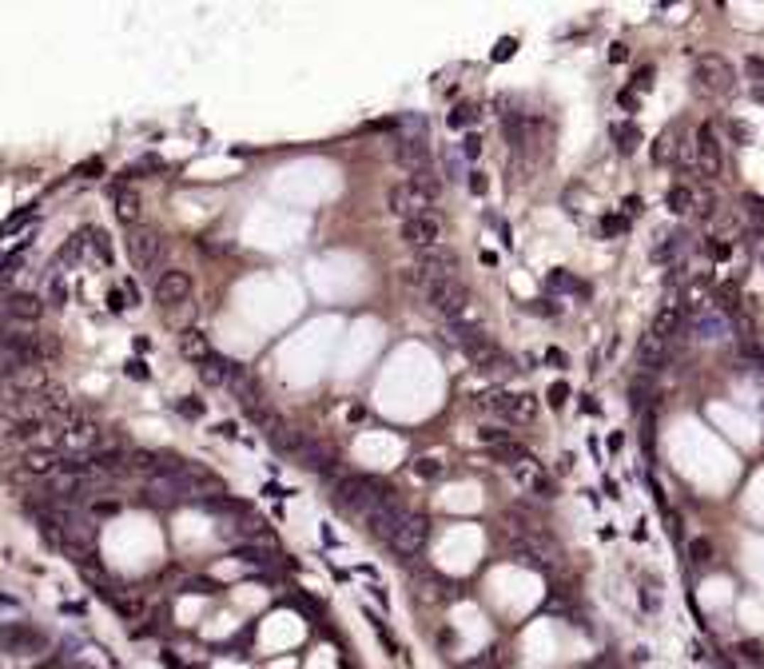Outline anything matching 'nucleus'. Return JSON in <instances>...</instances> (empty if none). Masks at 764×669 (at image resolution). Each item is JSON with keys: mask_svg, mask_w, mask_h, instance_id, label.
<instances>
[{"mask_svg": "<svg viewBox=\"0 0 764 669\" xmlns=\"http://www.w3.org/2000/svg\"><path fill=\"white\" fill-rule=\"evenodd\" d=\"M287 458H291L295 467L302 470H311V474H322V478H331L334 462H339V455H334L327 442H319V438H307V435H295L291 450H287Z\"/></svg>", "mask_w": 764, "mask_h": 669, "instance_id": "20e7f679", "label": "nucleus"}, {"mask_svg": "<svg viewBox=\"0 0 764 669\" xmlns=\"http://www.w3.org/2000/svg\"><path fill=\"white\" fill-rule=\"evenodd\" d=\"M677 327H684V311H677V307H661V315L653 319V327H649V331L661 334V339H669Z\"/></svg>", "mask_w": 764, "mask_h": 669, "instance_id": "c756f323", "label": "nucleus"}, {"mask_svg": "<svg viewBox=\"0 0 764 669\" xmlns=\"http://www.w3.org/2000/svg\"><path fill=\"white\" fill-rule=\"evenodd\" d=\"M693 160H697V168H701V172L709 175V180H713V175H721V168H724V152H721V136H716L713 124H701V128H697Z\"/></svg>", "mask_w": 764, "mask_h": 669, "instance_id": "1a4fd4ad", "label": "nucleus"}, {"mask_svg": "<svg viewBox=\"0 0 764 669\" xmlns=\"http://www.w3.org/2000/svg\"><path fill=\"white\" fill-rule=\"evenodd\" d=\"M219 589L223 586L215 578H191L187 586H183V594H219Z\"/></svg>", "mask_w": 764, "mask_h": 669, "instance_id": "ea45409f", "label": "nucleus"}, {"mask_svg": "<svg viewBox=\"0 0 764 669\" xmlns=\"http://www.w3.org/2000/svg\"><path fill=\"white\" fill-rule=\"evenodd\" d=\"M163 251H168V244H163L160 232H151V227H128V259L136 271H155V267L163 263Z\"/></svg>", "mask_w": 764, "mask_h": 669, "instance_id": "39448f33", "label": "nucleus"}, {"mask_svg": "<svg viewBox=\"0 0 764 669\" xmlns=\"http://www.w3.org/2000/svg\"><path fill=\"white\" fill-rule=\"evenodd\" d=\"M100 172H104V160H100V156H92V160L76 163V172H72V175H80V180H92V175H100Z\"/></svg>", "mask_w": 764, "mask_h": 669, "instance_id": "37998d69", "label": "nucleus"}, {"mask_svg": "<svg viewBox=\"0 0 764 669\" xmlns=\"http://www.w3.org/2000/svg\"><path fill=\"white\" fill-rule=\"evenodd\" d=\"M542 359H545V366H557V371H565V366H569V355H565L562 347H550Z\"/></svg>", "mask_w": 764, "mask_h": 669, "instance_id": "de8ad7c7", "label": "nucleus"}, {"mask_svg": "<svg viewBox=\"0 0 764 669\" xmlns=\"http://www.w3.org/2000/svg\"><path fill=\"white\" fill-rule=\"evenodd\" d=\"M609 60H613V64H625V60H629V44L617 40L613 48H609Z\"/></svg>", "mask_w": 764, "mask_h": 669, "instance_id": "5fc2aeb1", "label": "nucleus"}, {"mask_svg": "<svg viewBox=\"0 0 764 669\" xmlns=\"http://www.w3.org/2000/svg\"><path fill=\"white\" fill-rule=\"evenodd\" d=\"M446 124H450L454 132H462V128H474V124H478V104H454L450 116H446Z\"/></svg>", "mask_w": 764, "mask_h": 669, "instance_id": "2f4dec72", "label": "nucleus"}, {"mask_svg": "<svg viewBox=\"0 0 764 669\" xmlns=\"http://www.w3.org/2000/svg\"><path fill=\"white\" fill-rule=\"evenodd\" d=\"M422 303L430 307L442 323H474L478 327V307L474 295L462 279H438V283H422Z\"/></svg>", "mask_w": 764, "mask_h": 669, "instance_id": "f257e3e1", "label": "nucleus"}, {"mask_svg": "<svg viewBox=\"0 0 764 669\" xmlns=\"http://www.w3.org/2000/svg\"><path fill=\"white\" fill-rule=\"evenodd\" d=\"M709 255H713V259H724V255H728V244H709Z\"/></svg>", "mask_w": 764, "mask_h": 669, "instance_id": "052dcab7", "label": "nucleus"}, {"mask_svg": "<svg viewBox=\"0 0 764 669\" xmlns=\"http://www.w3.org/2000/svg\"><path fill=\"white\" fill-rule=\"evenodd\" d=\"M414 474H418V478H430V482H434V478L446 474V462H442V458H418V462H414Z\"/></svg>", "mask_w": 764, "mask_h": 669, "instance_id": "e433bc0d", "label": "nucleus"}, {"mask_svg": "<svg viewBox=\"0 0 764 669\" xmlns=\"http://www.w3.org/2000/svg\"><path fill=\"white\" fill-rule=\"evenodd\" d=\"M398 239L406 247H418V251H430V247H442V219L438 215H418V219H406L398 227Z\"/></svg>", "mask_w": 764, "mask_h": 669, "instance_id": "6e6552de", "label": "nucleus"}, {"mask_svg": "<svg viewBox=\"0 0 764 669\" xmlns=\"http://www.w3.org/2000/svg\"><path fill=\"white\" fill-rule=\"evenodd\" d=\"M545 287L557 291V295H565V299H589V295H594V287L585 283V279H577L573 271H565V267L545 271Z\"/></svg>", "mask_w": 764, "mask_h": 669, "instance_id": "2eb2a0df", "label": "nucleus"}, {"mask_svg": "<svg viewBox=\"0 0 764 669\" xmlns=\"http://www.w3.org/2000/svg\"><path fill=\"white\" fill-rule=\"evenodd\" d=\"M84 239H88L92 255H96L104 267L116 263V251H111V239H108V232H104V227H84Z\"/></svg>", "mask_w": 764, "mask_h": 669, "instance_id": "c85d7f7f", "label": "nucleus"}, {"mask_svg": "<svg viewBox=\"0 0 764 669\" xmlns=\"http://www.w3.org/2000/svg\"><path fill=\"white\" fill-rule=\"evenodd\" d=\"M684 331L693 334L697 343H724V339H733V319L716 303H697L684 315Z\"/></svg>", "mask_w": 764, "mask_h": 669, "instance_id": "7ed1b4c3", "label": "nucleus"}, {"mask_svg": "<svg viewBox=\"0 0 764 669\" xmlns=\"http://www.w3.org/2000/svg\"><path fill=\"white\" fill-rule=\"evenodd\" d=\"M60 462H64V455L52 450V446H32L24 455V470L28 474H60Z\"/></svg>", "mask_w": 764, "mask_h": 669, "instance_id": "aec40b11", "label": "nucleus"}, {"mask_svg": "<svg viewBox=\"0 0 764 669\" xmlns=\"http://www.w3.org/2000/svg\"><path fill=\"white\" fill-rule=\"evenodd\" d=\"M466 187H470V195H486L490 192V180H486V172H470L466 175Z\"/></svg>", "mask_w": 764, "mask_h": 669, "instance_id": "a18cd8bd", "label": "nucleus"}, {"mask_svg": "<svg viewBox=\"0 0 764 669\" xmlns=\"http://www.w3.org/2000/svg\"><path fill=\"white\" fill-rule=\"evenodd\" d=\"M525 311H530V315H542V319H550V315H562V307H553L550 299H533V303H525Z\"/></svg>", "mask_w": 764, "mask_h": 669, "instance_id": "49530a36", "label": "nucleus"}, {"mask_svg": "<svg viewBox=\"0 0 764 669\" xmlns=\"http://www.w3.org/2000/svg\"><path fill=\"white\" fill-rule=\"evenodd\" d=\"M689 558H693L697 566L713 562V542H709V538H693V542H689Z\"/></svg>", "mask_w": 764, "mask_h": 669, "instance_id": "4c0bfd02", "label": "nucleus"}, {"mask_svg": "<svg viewBox=\"0 0 764 669\" xmlns=\"http://www.w3.org/2000/svg\"><path fill=\"white\" fill-rule=\"evenodd\" d=\"M665 203H669V212H673V215H689V212H693V203H697V195H693V187L677 183V187H669Z\"/></svg>", "mask_w": 764, "mask_h": 669, "instance_id": "7c9ffc66", "label": "nucleus"}, {"mask_svg": "<svg viewBox=\"0 0 764 669\" xmlns=\"http://www.w3.org/2000/svg\"><path fill=\"white\" fill-rule=\"evenodd\" d=\"M0 614H21V602H16V598H4V594H0Z\"/></svg>", "mask_w": 764, "mask_h": 669, "instance_id": "13d9d810", "label": "nucleus"}, {"mask_svg": "<svg viewBox=\"0 0 764 669\" xmlns=\"http://www.w3.org/2000/svg\"><path fill=\"white\" fill-rule=\"evenodd\" d=\"M653 80H657L653 68H637V72H633V84H629V92H649V88H653Z\"/></svg>", "mask_w": 764, "mask_h": 669, "instance_id": "79ce46f5", "label": "nucleus"}, {"mask_svg": "<svg viewBox=\"0 0 764 669\" xmlns=\"http://www.w3.org/2000/svg\"><path fill=\"white\" fill-rule=\"evenodd\" d=\"M391 128H398V140H430V124L418 111H403L398 120H391Z\"/></svg>", "mask_w": 764, "mask_h": 669, "instance_id": "5701e85b", "label": "nucleus"}, {"mask_svg": "<svg viewBox=\"0 0 764 669\" xmlns=\"http://www.w3.org/2000/svg\"><path fill=\"white\" fill-rule=\"evenodd\" d=\"M219 435L223 438H235V423H219Z\"/></svg>", "mask_w": 764, "mask_h": 669, "instance_id": "0e129e2a", "label": "nucleus"}, {"mask_svg": "<svg viewBox=\"0 0 764 669\" xmlns=\"http://www.w3.org/2000/svg\"><path fill=\"white\" fill-rule=\"evenodd\" d=\"M716 307H721L724 315L736 311V287H733V283H721V287H716Z\"/></svg>", "mask_w": 764, "mask_h": 669, "instance_id": "58836bf2", "label": "nucleus"}, {"mask_svg": "<svg viewBox=\"0 0 764 669\" xmlns=\"http://www.w3.org/2000/svg\"><path fill=\"white\" fill-rule=\"evenodd\" d=\"M486 406L493 415H506V418H533V410H537L530 395H513V391H490Z\"/></svg>", "mask_w": 764, "mask_h": 669, "instance_id": "4468645a", "label": "nucleus"}, {"mask_svg": "<svg viewBox=\"0 0 764 669\" xmlns=\"http://www.w3.org/2000/svg\"><path fill=\"white\" fill-rule=\"evenodd\" d=\"M637 363H641L645 371H661V366L669 363V339L649 331L641 343H637Z\"/></svg>", "mask_w": 764, "mask_h": 669, "instance_id": "a211bd4d", "label": "nucleus"}, {"mask_svg": "<svg viewBox=\"0 0 764 669\" xmlns=\"http://www.w3.org/2000/svg\"><path fill=\"white\" fill-rule=\"evenodd\" d=\"M621 442H625V438L613 430V435H609V442H605V446H609V455H617V450H621Z\"/></svg>", "mask_w": 764, "mask_h": 669, "instance_id": "e2e57ef3", "label": "nucleus"}, {"mask_svg": "<svg viewBox=\"0 0 764 669\" xmlns=\"http://www.w3.org/2000/svg\"><path fill=\"white\" fill-rule=\"evenodd\" d=\"M191 299V275L180 271V267H171L155 279V303L160 307H180Z\"/></svg>", "mask_w": 764, "mask_h": 669, "instance_id": "f8f14e48", "label": "nucleus"}, {"mask_svg": "<svg viewBox=\"0 0 764 669\" xmlns=\"http://www.w3.org/2000/svg\"><path fill=\"white\" fill-rule=\"evenodd\" d=\"M366 621H371V626H374V633L382 638V646H386V653H391V658H398V653H403V646H398V641L391 638V629H386V621H382V618H374V614H366Z\"/></svg>", "mask_w": 764, "mask_h": 669, "instance_id": "f704fd0d", "label": "nucleus"}, {"mask_svg": "<svg viewBox=\"0 0 764 669\" xmlns=\"http://www.w3.org/2000/svg\"><path fill=\"white\" fill-rule=\"evenodd\" d=\"M478 438H482L486 446H498V442H510V435H506V430H493V426H482V430H478Z\"/></svg>", "mask_w": 764, "mask_h": 669, "instance_id": "09e8293b", "label": "nucleus"}, {"mask_svg": "<svg viewBox=\"0 0 764 669\" xmlns=\"http://www.w3.org/2000/svg\"><path fill=\"white\" fill-rule=\"evenodd\" d=\"M48 646L40 629L32 626H4L0 629V649H9V653H36V649Z\"/></svg>", "mask_w": 764, "mask_h": 669, "instance_id": "ddd939ff", "label": "nucleus"}, {"mask_svg": "<svg viewBox=\"0 0 764 669\" xmlns=\"http://www.w3.org/2000/svg\"><path fill=\"white\" fill-rule=\"evenodd\" d=\"M693 80H697V88L709 92V96H733L736 92V72L721 52H701V56H697Z\"/></svg>", "mask_w": 764, "mask_h": 669, "instance_id": "f03ea898", "label": "nucleus"}, {"mask_svg": "<svg viewBox=\"0 0 764 669\" xmlns=\"http://www.w3.org/2000/svg\"><path fill=\"white\" fill-rule=\"evenodd\" d=\"M641 212V200H637V195H629V200H625V215H637Z\"/></svg>", "mask_w": 764, "mask_h": 669, "instance_id": "680f3d73", "label": "nucleus"}, {"mask_svg": "<svg viewBox=\"0 0 764 669\" xmlns=\"http://www.w3.org/2000/svg\"><path fill=\"white\" fill-rule=\"evenodd\" d=\"M430 195L422 192V187H414L410 180L403 183H391V192H386V212L394 215V219H418V215H430Z\"/></svg>", "mask_w": 764, "mask_h": 669, "instance_id": "0eeeda50", "label": "nucleus"}, {"mask_svg": "<svg viewBox=\"0 0 764 669\" xmlns=\"http://www.w3.org/2000/svg\"><path fill=\"white\" fill-rule=\"evenodd\" d=\"M235 558H239L243 566H263L271 570L279 558H275V546H259V542H247V546H235Z\"/></svg>", "mask_w": 764, "mask_h": 669, "instance_id": "cd10ccee", "label": "nucleus"}, {"mask_svg": "<svg viewBox=\"0 0 764 669\" xmlns=\"http://www.w3.org/2000/svg\"><path fill=\"white\" fill-rule=\"evenodd\" d=\"M4 315L9 319H21V323H36L44 315V299L40 295H28V291H12L4 299Z\"/></svg>", "mask_w": 764, "mask_h": 669, "instance_id": "dca6fc26", "label": "nucleus"}, {"mask_svg": "<svg viewBox=\"0 0 764 669\" xmlns=\"http://www.w3.org/2000/svg\"><path fill=\"white\" fill-rule=\"evenodd\" d=\"M391 156L398 168H406L410 175L426 172V168H434V156H430V140H394L391 143Z\"/></svg>", "mask_w": 764, "mask_h": 669, "instance_id": "9b49d317", "label": "nucleus"}, {"mask_svg": "<svg viewBox=\"0 0 764 669\" xmlns=\"http://www.w3.org/2000/svg\"><path fill=\"white\" fill-rule=\"evenodd\" d=\"M466 156H462V143H446L442 148V180L450 183H462L466 180Z\"/></svg>", "mask_w": 764, "mask_h": 669, "instance_id": "a878e982", "label": "nucleus"}, {"mask_svg": "<svg viewBox=\"0 0 764 669\" xmlns=\"http://www.w3.org/2000/svg\"><path fill=\"white\" fill-rule=\"evenodd\" d=\"M108 307H111V311H124V307H131V303H128V291H108Z\"/></svg>", "mask_w": 764, "mask_h": 669, "instance_id": "6e6d98bb", "label": "nucleus"}, {"mask_svg": "<svg viewBox=\"0 0 764 669\" xmlns=\"http://www.w3.org/2000/svg\"><path fill=\"white\" fill-rule=\"evenodd\" d=\"M111 207H116V215H120V223H128V227H140V215H143V200L140 192H131V187H111Z\"/></svg>", "mask_w": 764, "mask_h": 669, "instance_id": "f3484780", "label": "nucleus"}, {"mask_svg": "<svg viewBox=\"0 0 764 669\" xmlns=\"http://www.w3.org/2000/svg\"><path fill=\"white\" fill-rule=\"evenodd\" d=\"M64 299H68V287H64V283H60V275H52V303L60 307V303H64Z\"/></svg>", "mask_w": 764, "mask_h": 669, "instance_id": "864d4df0", "label": "nucleus"}, {"mask_svg": "<svg viewBox=\"0 0 764 669\" xmlns=\"http://www.w3.org/2000/svg\"><path fill=\"white\" fill-rule=\"evenodd\" d=\"M462 156H466V160H478V156H482V136H478V132H466Z\"/></svg>", "mask_w": 764, "mask_h": 669, "instance_id": "c03bdc74", "label": "nucleus"}, {"mask_svg": "<svg viewBox=\"0 0 764 669\" xmlns=\"http://www.w3.org/2000/svg\"><path fill=\"white\" fill-rule=\"evenodd\" d=\"M744 68H748V76H753L756 88H760V84H764V56H748V60H744Z\"/></svg>", "mask_w": 764, "mask_h": 669, "instance_id": "8fccbe9b", "label": "nucleus"}, {"mask_svg": "<svg viewBox=\"0 0 764 669\" xmlns=\"http://www.w3.org/2000/svg\"><path fill=\"white\" fill-rule=\"evenodd\" d=\"M124 371H128L131 379H143V383H148V375H151V371L140 363V359H128V363H124Z\"/></svg>", "mask_w": 764, "mask_h": 669, "instance_id": "603ef678", "label": "nucleus"}, {"mask_svg": "<svg viewBox=\"0 0 764 669\" xmlns=\"http://www.w3.org/2000/svg\"><path fill=\"white\" fill-rule=\"evenodd\" d=\"M227 391H231V395L239 398V406L247 410V415L263 406V386L255 383V375L247 371V366L231 363V359H227Z\"/></svg>", "mask_w": 764, "mask_h": 669, "instance_id": "9d476101", "label": "nucleus"}, {"mask_svg": "<svg viewBox=\"0 0 764 669\" xmlns=\"http://www.w3.org/2000/svg\"><path fill=\"white\" fill-rule=\"evenodd\" d=\"M143 172H163V160L160 156H143V160H136L131 168H124V180H140Z\"/></svg>", "mask_w": 764, "mask_h": 669, "instance_id": "473e14b6", "label": "nucleus"}, {"mask_svg": "<svg viewBox=\"0 0 764 669\" xmlns=\"http://www.w3.org/2000/svg\"><path fill=\"white\" fill-rule=\"evenodd\" d=\"M684 156V143H677V128H665L653 140V163H677Z\"/></svg>", "mask_w": 764, "mask_h": 669, "instance_id": "b1692460", "label": "nucleus"}, {"mask_svg": "<svg viewBox=\"0 0 764 669\" xmlns=\"http://www.w3.org/2000/svg\"><path fill=\"white\" fill-rule=\"evenodd\" d=\"M513 478H518V486H525L530 494H537V498H553V482H550V474H545L537 462H522V467H513Z\"/></svg>", "mask_w": 764, "mask_h": 669, "instance_id": "6ab92c4d", "label": "nucleus"}, {"mask_svg": "<svg viewBox=\"0 0 764 669\" xmlns=\"http://www.w3.org/2000/svg\"><path fill=\"white\" fill-rule=\"evenodd\" d=\"M513 48H518V44H513V36H506V40H498V48H493L490 56L502 64V60H510V56H513Z\"/></svg>", "mask_w": 764, "mask_h": 669, "instance_id": "3c124183", "label": "nucleus"}, {"mask_svg": "<svg viewBox=\"0 0 764 669\" xmlns=\"http://www.w3.org/2000/svg\"><path fill=\"white\" fill-rule=\"evenodd\" d=\"M617 108H629V111H633V108H637V92H629V88L617 92Z\"/></svg>", "mask_w": 764, "mask_h": 669, "instance_id": "4d7b16f0", "label": "nucleus"}, {"mask_svg": "<svg viewBox=\"0 0 764 669\" xmlns=\"http://www.w3.org/2000/svg\"><path fill=\"white\" fill-rule=\"evenodd\" d=\"M569 395H573V386L565 383V379H557V383H553L550 391H545V403H550L553 410H562V406L569 403Z\"/></svg>", "mask_w": 764, "mask_h": 669, "instance_id": "c9c22d12", "label": "nucleus"}, {"mask_svg": "<svg viewBox=\"0 0 764 669\" xmlns=\"http://www.w3.org/2000/svg\"><path fill=\"white\" fill-rule=\"evenodd\" d=\"M203 410H207V403H203V398H195V395L175 398V415H183V418H203Z\"/></svg>", "mask_w": 764, "mask_h": 669, "instance_id": "72a5a7b5", "label": "nucleus"}, {"mask_svg": "<svg viewBox=\"0 0 764 669\" xmlns=\"http://www.w3.org/2000/svg\"><path fill=\"white\" fill-rule=\"evenodd\" d=\"M227 534L239 538V546H247V542H259V546H267V542H271V526H267V522H259V518H247V522H239V518H235L231 526H227Z\"/></svg>", "mask_w": 764, "mask_h": 669, "instance_id": "4be33fe9", "label": "nucleus"}, {"mask_svg": "<svg viewBox=\"0 0 764 669\" xmlns=\"http://www.w3.org/2000/svg\"><path fill=\"white\" fill-rule=\"evenodd\" d=\"M426 538H430V518H426V514H414V510H406V518L398 522V530L391 534L386 550H391L394 558H414L418 550L426 546Z\"/></svg>", "mask_w": 764, "mask_h": 669, "instance_id": "423d86ee", "label": "nucleus"}, {"mask_svg": "<svg viewBox=\"0 0 764 669\" xmlns=\"http://www.w3.org/2000/svg\"><path fill=\"white\" fill-rule=\"evenodd\" d=\"M582 410H585V415H601V403H594V398L585 395L582 398Z\"/></svg>", "mask_w": 764, "mask_h": 669, "instance_id": "bf43d9fd", "label": "nucleus"}, {"mask_svg": "<svg viewBox=\"0 0 764 669\" xmlns=\"http://www.w3.org/2000/svg\"><path fill=\"white\" fill-rule=\"evenodd\" d=\"M609 136H613V143H617V152H621V156H633V152H637V143L645 140L641 128H637L633 120H617L613 128H609Z\"/></svg>", "mask_w": 764, "mask_h": 669, "instance_id": "393cba45", "label": "nucleus"}, {"mask_svg": "<svg viewBox=\"0 0 764 669\" xmlns=\"http://www.w3.org/2000/svg\"><path fill=\"white\" fill-rule=\"evenodd\" d=\"M597 227H601L605 239H613V235L625 232V215H601V223H597Z\"/></svg>", "mask_w": 764, "mask_h": 669, "instance_id": "a19ab883", "label": "nucleus"}, {"mask_svg": "<svg viewBox=\"0 0 764 669\" xmlns=\"http://www.w3.org/2000/svg\"><path fill=\"white\" fill-rule=\"evenodd\" d=\"M681 247H684V235L681 232H661L653 239V263H673L677 255H681Z\"/></svg>", "mask_w": 764, "mask_h": 669, "instance_id": "bb28decb", "label": "nucleus"}, {"mask_svg": "<svg viewBox=\"0 0 764 669\" xmlns=\"http://www.w3.org/2000/svg\"><path fill=\"white\" fill-rule=\"evenodd\" d=\"M180 355L191 359V363H207L215 351H212V343H207V334H203L200 327H187V331H180Z\"/></svg>", "mask_w": 764, "mask_h": 669, "instance_id": "412c9836", "label": "nucleus"}]
</instances>
